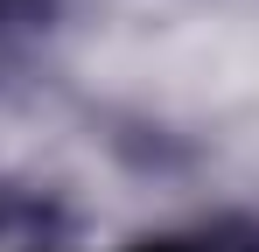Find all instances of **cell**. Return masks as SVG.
<instances>
[{
	"label": "cell",
	"instance_id": "obj_1",
	"mask_svg": "<svg viewBox=\"0 0 259 252\" xmlns=\"http://www.w3.org/2000/svg\"><path fill=\"white\" fill-rule=\"evenodd\" d=\"M133 252H259V224L252 217H217V224L189 231V238H147Z\"/></svg>",
	"mask_w": 259,
	"mask_h": 252
}]
</instances>
